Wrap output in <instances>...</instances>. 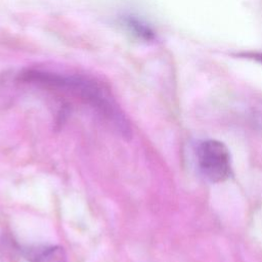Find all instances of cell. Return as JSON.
<instances>
[{"label":"cell","mask_w":262,"mask_h":262,"mask_svg":"<svg viewBox=\"0 0 262 262\" xmlns=\"http://www.w3.org/2000/svg\"><path fill=\"white\" fill-rule=\"evenodd\" d=\"M27 81L38 83L53 90L62 91L89 105L118 134L128 139L132 131L128 119L120 110L110 93L91 81L79 77H63L41 72H29L24 77Z\"/></svg>","instance_id":"obj_1"},{"label":"cell","mask_w":262,"mask_h":262,"mask_svg":"<svg viewBox=\"0 0 262 262\" xmlns=\"http://www.w3.org/2000/svg\"><path fill=\"white\" fill-rule=\"evenodd\" d=\"M196 155L203 175L211 182H223L230 176V154L223 142L206 140L199 145Z\"/></svg>","instance_id":"obj_2"},{"label":"cell","mask_w":262,"mask_h":262,"mask_svg":"<svg viewBox=\"0 0 262 262\" xmlns=\"http://www.w3.org/2000/svg\"><path fill=\"white\" fill-rule=\"evenodd\" d=\"M20 253L29 262H67L66 251L60 246H27L20 249Z\"/></svg>","instance_id":"obj_3"},{"label":"cell","mask_w":262,"mask_h":262,"mask_svg":"<svg viewBox=\"0 0 262 262\" xmlns=\"http://www.w3.org/2000/svg\"><path fill=\"white\" fill-rule=\"evenodd\" d=\"M236 55L242 56V57L247 58V59L254 60V61L262 64V52H259V51H247V52H241V53H238Z\"/></svg>","instance_id":"obj_4"}]
</instances>
